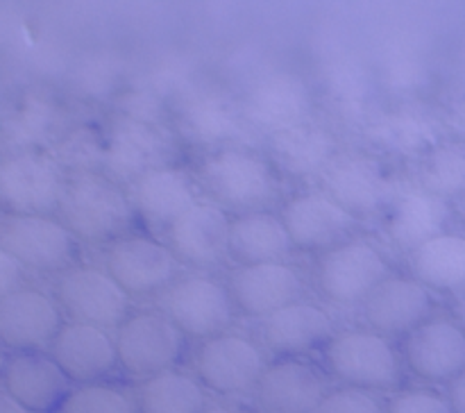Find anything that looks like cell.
I'll use <instances>...</instances> for the list:
<instances>
[{
  "label": "cell",
  "mask_w": 465,
  "mask_h": 413,
  "mask_svg": "<svg viewBox=\"0 0 465 413\" xmlns=\"http://www.w3.org/2000/svg\"><path fill=\"white\" fill-rule=\"evenodd\" d=\"M66 134V132H64ZM62 113L50 100L27 98L3 121V139L12 152L53 148L62 139Z\"/></svg>",
  "instance_id": "1f68e13d"
},
{
  "label": "cell",
  "mask_w": 465,
  "mask_h": 413,
  "mask_svg": "<svg viewBox=\"0 0 465 413\" xmlns=\"http://www.w3.org/2000/svg\"><path fill=\"white\" fill-rule=\"evenodd\" d=\"M134 404L136 413H203L207 390L195 375L173 368L141 381Z\"/></svg>",
  "instance_id": "4dcf8cb0"
},
{
  "label": "cell",
  "mask_w": 465,
  "mask_h": 413,
  "mask_svg": "<svg viewBox=\"0 0 465 413\" xmlns=\"http://www.w3.org/2000/svg\"><path fill=\"white\" fill-rule=\"evenodd\" d=\"M0 381L30 413H54L73 386L50 352H12L0 368Z\"/></svg>",
  "instance_id": "603a6c76"
},
{
  "label": "cell",
  "mask_w": 465,
  "mask_h": 413,
  "mask_svg": "<svg viewBox=\"0 0 465 413\" xmlns=\"http://www.w3.org/2000/svg\"><path fill=\"white\" fill-rule=\"evenodd\" d=\"M177 143L153 118L123 113L104 132V172L121 184H134L145 172L173 166Z\"/></svg>",
  "instance_id": "52a82bcc"
},
{
  "label": "cell",
  "mask_w": 465,
  "mask_h": 413,
  "mask_svg": "<svg viewBox=\"0 0 465 413\" xmlns=\"http://www.w3.org/2000/svg\"><path fill=\"white\" fill-rule=\"evenodd\" d=\"M132 202L136 218L153 231L166 234L195 202H200V186L186 168L162 166L145 172L132 184Z\"/></svg>",
  "instance_id": "7402d4cb"
},
{
  "label": "cell",
  "mask_w": 465,
  "mask_h": 413,
  "mask_svg": "<svg viewBox=\"0 0 465 413\" xmlns=\"http://www.w3.org/2000/svg\"><path fill=\"white\" fill-rule=\"evenodd\" d=\"M23 280H25L23 263L0 245V300L23 289Z\"/></svg>",
  "instance_id": "f35d334b"
},
{
  "label": "cell",
  "mask_w": 465,
  "mask_h": 413,
  "mask_svg": "<svg viewBox=\"0 0 465 413\" xmlns=\"http://www.w3.org/2000/svg\"><path fill=\"white\" fill-rule=\"evenodd\" d=\"M230 213L212 200H200L166 231V243L180 263L209 270L230 261Z\"/></svg>",
  "instance_id": "ac0fdd59"
},
{
  "label": "cell",
  "mask_w": 465,
  "mask_h": 413,
  "mask_svg": "<svg viewBox=\"0 0 465 413\" xmlns=\"http://www.w3.org/2000/svg\"><path fill=\"white\" fill-rule=\"evenodd\" d=\"M54 413H136V404L118 386L98 381L71 388Z\"/></svg>",
  "instance_id": "d590c367"
},
{
  "label": "cell",
  "mask_w": 465,
  "mask_h": 413,
  "mask_svg": "<svg viewBox=\"0 0 465 413\" xmlns=\"http://www.w3.org/2000/svg\"><path fill=\"white\" fill-rule=\"evenodd\" d=\"M266 366L262 345L234 329L200 340L193 357V375L204 390L221 398L254 393Z\"/></svg>",
  "instance_id": "ba28073f"
},
{
  "label": "cell",
  "mask_w": 465,
  "mask_h": 413,
  "mask_svg": "<svg viewBox=\"0 0 465 413\" xmlns=\"http://www.w3.org/2000/svg\"><path fill=\"white\" fill-rule=\"evenodd\" d=\"M68 172L45 150L12 152L0 159V207L14 216H54Z\"/></svg>",
  "instance_id": "5b68a950"
},
{
  "label": "cell",
  "mask_w": 465,
  "mask_h": 413,
  "mask_svg": "<svg viewBox=\"0 0 465 413\" xmlns=\"http://www.w3.org/2000/svg\"><path fill=\"white\" fill-rule=\"evenodd\" d=\"M291 241L300 252L322 254L357 236L361 218L341 207L325 191H300L284 200L280 211Z\"/></svg>",
  "instance_id": "4fadbf2b"
},
{
  "label": "cell",
  "mask_w": 465,
  "mask_h": 413,
  "mask_svg": "<svg viewBox=\"0 0 465 413\" xmlns=\"http://www.w3.org/2000/svg\"><path fill=\"white\" fill-rule=\"evenodd\" d=\"M68 175L77 172H104V134L94 130H71L50 148Z\"/></svg>",
  "instance_id": "e575fe53"
},
{
  "label": "cell",
  "mask_w": 465,
  "mask_h": 413,
  "mask_svg": "<svg viewBox=\"0 0 465 413\" xmlns=\"http://www.w3.org/2000/svg\"><path fill=\"white\" fill-rule=\"evenodd\" d=\"M452 221L450 200L427 189H409L395 195L386 209V231L402 252H413L418 245L450 231Z\"/></svg>",
  "instance_id": "d4e9b609"
},
{
  "label": "cell",
  "mask_w": 465,
  "mask_h": 413,
  "mask_svg": "<svg viewBox=\"0 0 465 413\" xmlns=\"http://www.w3.org/2000/svg\"><path fill=\"white\" fill-rule=\"evenodd\" d=\"M377 148L404 157H425L440 143L434 121L418 112H395L380 118L368 130Z\"/></svg>",
  "instance_id": "d6a6232c"
},
{
  "label": "cell",
  "mask_w": 465,
  "mask_h": 413,
  "mask_svg": "<svg viewBox=\"0 0 465 413\" xmlns=\"http://www.w3.org/2000/svg\"><path fill=\"white\" fill-rule=\"evenodd\" d=\"M57 218L80 243L109 245L130 234L136 221L132 193L107 172L68 175Z\"/></svg>",
  "instance_id": "7a4b0ae2"
},
{
  "label": "cell",
  "mask_w": 465,
  "mask_h": 413,
  "mask_svg": "<svg viewBox=\"0 0 465 413\" xmlns=\"http://www.w3.org/2000/svg\"><path fill=\"white\" fill-rule=\"evenodd\" d=\"M404 368L425 384H450L465 370V327L448 316H431L402 339Z\"/></svg>",
  "instance_id": "5bb4252c"
},
{
  "label": "cell",
  "mask_w": 465,
  "mask_h": 413,
  "mask_svg": "<svg viewBox=\"0 0 465 413\" xmlns=\"http://www.w3.org/2000/svg\"><path fill=\"white\" fill-rule=\"evenodd\" d=\"M203 413H241V411L234 407H227V404H207Z\"/></svg>",
  "instance_id": "b9f144b4"
},
{
  "label": "cell",
  "mask_w": 465,
  "mask_h": 413,
  "mask_svg": "<svg viewBox=\"0 0 465 413\" xmlns=\"http://www.w3.org/2000/svg\"><path fill=\"white\" fill-rule=\"evenodd\" d=\"M420 186L445 200L465 195V141H440L420 157Z\"/></svg>",
  "instance_id": "836d02e7"
},
{
  "label": "cell",
  "mask_w": 465,
  "mask_h": 413,
  "mask_svg": "<svg viewBox=\"0 0 465 413\" xmlns=\"http://www.w3.org/2000/svg\"><path fill=\"white\" fill-rule=\"evenodd\" d=\"M316 413H386V404L372 390L339 386L327 390Z\"/></svg>",
  "instance_id": "8d00e7d4"
},
{
  "label": "cell",
  "mask_w": 465,
  "mask_h": 413,
  "mask_svg": "<svg viewBox=\"0 0 465 413\" xmlns=\"http://www.w3.org/2000/svg\"><path fill=\"white\" fill-rule=\"evenodd\" d=\"M48 352L68 381L75 386L98 384L121 368L116 339L109 334V329L89 322H64Z\"/></svg>",
  "instance_id": "ffe728a7"
},
{
  "label": "cell",
  "mask_w": 465,
  "mask_h": 413,
  "mask_svg": "<svg viewBox=\"0 0 465 413\" xmlns=\"http://www.w3.org/2000/svg\"><path fill=\"white\" fill-rule=\"evenodd\" d=\"M177 118L189 139L209 148L239 143L243 134V109L221 95H195L184 100Z\"/></svg>",
  "instance_id": "f546056e"
},
{
  "label": "cell",
  "mask_w": 465,
  "mask_h": 413,
  "mask_svg": "<svg viewBox=\"0 0 465 413\" xmlns=\"http://www.w3.org/2000/svg\"><path fill=\"white\" fill-rule=\"evenodd\" d=\"M62 325V307L45 290L23 286L0 300V345L12 352H44Z\"/></svg>",
  "instance_id": "2e32d148"
},
{
  "label": "cell",
  "mask_w": 465,
  "mask_h": 413,
  "mask_svg": "<svg viewBox=\"0 0 465 413\" xmlns=\"http://www.w3.org/2000/svg\"><path fill=\"white\" fill-rule=\"evenodd\" d=\"M227 286L236 311L252 320H263L304 295L302 272L289 261L236 266L230 272Z\"/></svg>",
  "instance_id": "9a60e30c"
},
{
  "label": "cell",
  "mask_w": 465,
  "mask_h": 413,
  "mask_svg": "<svg viewBox=\"0 0 465 413\" xmlns=\"http://www.w3.org/2000/svg\"><path fill=\"white\" fill-rule=\"evenodd\" d=\"M368 327L389 339H404L434 316V298L413 275H391L361 304Z\"/></svg>",
  "instance_id": "44dd1931"
},
{
  "label": "cell",
  "mask_w": 465,
  "mask_h": 413,
  "mask_svg": "<svg viewBox=\"0 0 465 413\" xmlns=\"http://www.w3.org/2000/svg\"><path fill=\"white\" fill-rule=\"evenodd\" d=\"M54 300L62 311L75 322L118 329L132 313V298L121 289L104 268L75 263L59 272L54 284Z\"/></svg>",
  "instance_id": "8fae6325"
},
{
  "label": "cell",
  "mask_w": 465,
  "mask_h": 413,
  "mask_svg": "<svg viewBox=\"0 0 465 413\" xmlns=\"http://www.w3.org/2000/svg\"><path fill=\"white\" fill-rule=\"evenodd\" d=\"M331 316L316 302L298 300L259 320L262 348L275 357H302L322 349L334 336Z\"/></svg>",
  "instance_id": "cb8c5ba5"
},
{
  "label": "cell",
  "mask_w": 465,
  "mask_h": 413,
  "mask_svg": "<svg viewBox=\"0 0 465 413\" xmlns=\"http://www.w3.org/2000/svg\"><path fill=\"white\" fill-rule=\"evenodd\" d=\"M321 177L322 191L361 221L380 211L386 213L398 195L380 162L361 154L339 152Z\"/></svg>",
  "instance_id": "d6986e66"
},
{
  "label": "cell",
  "mask_w": 465,
  "mask_h": 413,
  "mask_svg": "<svg viewBox=\"0 0 465 413\" xmlns=\"http://www.w3.org/2000/svg\"><path fill=\"white\" fill-rule=\"evenodd\" d=\"M295 245L280 213L271 209L232 216L230 261L236 266L286 261Z\"/></svg>",
  "instance_id": "4316f807"
},
{
  "label": "cell",
  "mask_w": 465,
  "mask_h": 413,
  "mask_svg": "<svg viewBox=\"0 0 465 413\" xmlns=\"http://www.w3.org/2000/svg\"><path fill=\"white\" fill-rule=\"evenodd\" d=\"M327 390V377L312 361L277 357L266 366L252 395L262 413H316Z\"/></svg>",
  "instance_id": "e0dca14e"
},
{
  "label": "cell",
  "mask_w": 465,
  "mask_h": 413,
  "mask_svg": "<svg viewBox=\"0 0 465 413\" xmlns=\"http://www.w3.org/2000/svg\"><path fill=\"white\" fill-rule=\"evenodd\" d=\"M268 154L280 172L298 177L321 175L339 154V141L330 130L307 121L268 134Z\"/></svg>",
  "instance_id": "83f0119b"
},
{
  "label": "cell",
  "mask_w": 465,
  "mask_h": 413,
  "mask_svg": "<svg viewBox=\"0 0 465 413\" xmlns=\"http://www.w3.org/2000/svg\"><path fill=\"white\" fill-rule=\"evenodd\" d=\"M163 311L186 339L195 340L230 331L239 316L227 281L207 272L177 277L175 284L163 293Z\"/></svg>",
  "instance_id": "30bf717a"
},
{
  "label": "cell",
  "mask_w": 465,
  "mask_h": 413,
  "mask_svg": "<svg viewBox=\"0 0 465 413\" xmlns=\"http://www.w3.org/2000/svg\"><path fill=\"white\" fill-rule=\"evenodd\" d=\"M309 112H312L309 89L298 77L291 75H272L259 82L243 104V116L268 134L307 123Z\"/></svg>",
  "instance_id": "484cf974"
},
{
  "label": "cell",
  "mask_w": 465,
  "mask_h": 413,
  "mask_svg": "<svg viewBox=\"0 0 465 413\" xmlns=\"http://www.w3.org/2000/svg\"><path fill=\"white\" fill-rule=\"evenodd\" d=\"M445 395H448L454 413H465V370L461 372V375H457L452 381H450L448 393Z\"/></svg>",
  "instance_id": "ab89813d"
},
{
  "label": "cell",
  "mask_w": 465,
  "mask_h": 413,
  "mask_svg": "<svg viewBox=\"0 0 465 413\" xmlns=\"http://www.w3.org/2000/svg\"><path fill=\"white\" fill-rule=\"evenodd\" d=\"M118 366L136 379H148L177 368L186 354V336L177 329L166 311H132L116 329Z\"/></svg>",
  "instance_id": "8992f818"
},
{
  "label": "cell",
  "mask_w": 465,
  "mask_h": 413,
  "mask_svg": "<svg viewBox=\"0 0 465 413\" xmlns=\"http://www.w3.org/2000/svg\"><path fill=\"white\" fill-rule=\"evenodd\" d=\"M409 270L431 293L465 290V234L443 231L409 252Z\"/></svg>",
  "instance_id": "f1b7e54d"
},
{
  "label": "cell",
  "mask_w": 465,
  "mask_h": 413,
  "mask_svg": "<svg viewBox=\"0 0 465 413\" xmlns=\"http://www.w3.org/2000/svg\"><path fill=\"white\" fill-rule=\"evenodd\" d=\"M280 175L271 154L243 143L212 148L195 171V180L207 200L234 216L275 204L282 195Z\"/></svg>",
  "instance_id": "6da1fadb"
},
{
  "label": "cell",
  "mask_w": 465,
  "mask_h": 413,
  "mask_svg": "<svg viewBox=\"0 0 465 413\" xmlns=\"http://www.w3.org/2000/svg\"><path fill=\"white\" fill-rule=\"evenodd\" d=\"M180 266L171 245L141 231L104 245L103 268L130 298L163 295L180 277Z\"/></svg>",
  "instance_id": "9c48e42d"
},
{
  "label": "cell",
  "mask_w": 465,
  "mask_h": 413,
  "mask_svg": "<svg viewBox=\"0 0 465 413\" xmlns=\"http://www.w3.org/2000/svg\"><path fill=\"white\" fill-rule=\"evenodd\" d=\"M386 413H454L448 395L418 386V388L395 390L393 398L386 402Z\"/></svg>",
  "instance_id": "74e56055"
},
{
  "label": "cell",
  "mask_w": 465,
  "mask_h": 413,
  "mask_svg": "<svg viewBox=\"0 0 465 413\" xmlns=\"http://www.w3.org/2000/svg\"><path fill=\"white\" fill-rule=\"evenodd\" d=\"M0 413H30L23 404H18L5 388H0Z\"/></svg>",
  "instance_id": "60d3db41"
},
{
  "label": "cell",
  "mask_w": 465,
  "mask_h": 413,
  "mask_svg": "<svg viewBox=\"0 0 465 413\" xmlns=\"http://www.w3.org/2000/svg\"><path fill=\"white\" fill-rule=\"evenodd\" d=\"M393 275L389 254L371 236H352L318 257L313 284L336 307H361L368 295Z\"/></svg>",
  "instance_id": "277c9868"
},
{
  "label": "cell",
  "mask_w": 465,
  "mask_h": 413,
  "mask_svg": "<svg viewBox=\"0 0 465 413\" xmlns=\"http://www.w3.org/2000/svg\"><path fill=\"white\" fill-rule=\"evenodd\" d=\"M0 245L36 272H64L77 263L80 241L57 216H14L0 221Z\"/></svg>",
  "instance_id": "7c38bea8"
},
{
  "label": "cell",
  "mask_w": 465,
  "mask_h": 413,
  "mask_svg": "<svg viewBox=\"0 0 465 413\" xmlns=\"http://www.w3.org/2000/svg\"><path fill=\"white\" fill-rule=\"evenodd\" d=\"M322 363L327 375L341 386L372 393L400 390L407 370L393 339L371 327L336 331L322 348Z\"/></svg>",
  "instance_id": "3957f363"
}]
</instances>
